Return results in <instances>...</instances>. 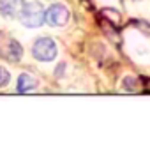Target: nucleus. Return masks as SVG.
I'll list each match as a JSON object with an SVG mask.
<instances>
[{"instance_id":"f257e3e1","label":"nucleus","mask_w":150,"mask_h":152,"mask_svg":"<svg viewBox=\"0 0 150 152\" xmlns=\"http://www.w3.org/2000/svg\"><path fill=\"white\" fill-rule=\"evenodd\" d=\"M18 16H20V21H21L25 27L37 28V27L42 25V21H44V9H42V5H41L39 2L30 0V2L21 4Z\"/></svg>"},{"instance_id":"f03ea898","label":"nucleus","mask_w":150,"mask_h":152,"mask_svg":"<svg viewBox=\"0 0 150 152\" xmlns=\"http://www.w3.org/2000/svg\"><path fill=\"white\" fill-rule=\"evenodd\" d=\"M57 44L51 37H39L32 46V55L41 62H51L57 57Z\"/></svg>"},{"instance_id":"7ed1b4c3","label":"nucleus","mask_w":150,"mask_h":152,"mask_svg":"<svg viewBox=\"0 0 150 152\" xmlns=\"http://www.w3.org/2000/svg\"><path fill=\"white\" fill-rule=\"evenodd\" d=\"M0 55L11 62H18L23 57V48L16 39L0 36Z\"/></svg>"},{"instance_id":"20e7f679","label":"nucleus","mask_w":150,"mask_h":152,"mask_svg":"<svg viewBox=\"0 0 150 152\" xmlns=\"http://www.w3.org/2000/svg\"><path fill=\"white\" fill-rule=\"evenodd\" d=\"M44 20L51 25V27H64L69 20V11L66 5L62 4H53L46 12H44Z\"/></svg>"},{"instance_id":"39448f33","label":"nucleus","mask_w":150,"mask_h":152,"mask_svg":"<svg viewBox=\"0 0 150 152\" xmlns=\"http://www.w3.org/2000/svg\"><path fill=\"white\" fill-rule=\"evenodd\" d=\"M39 85L37 78L32 75H28V73H23V75H20L18 78V83H16V88H18V92H32V90H36Z\"/></svg>"},{"instance_id":"423d86ee","label":"nucleus","mask_w":150,"mask_h":152,"mask_svg":"<svg viewBox=\"0 0 150 152\" xmlns=\"http://www.w3.org/2000/svg\"><path fill=\"white\" fill-rule=\"evenodd\" d=\"M21 0H0V11L5 16H14L20 12Z\"/></svg>"},{"instance_id":"0eeeda50","label":"nucleus","mask_w":150,"mask_h":152,"mask_svg":"<svg viewBox=\"0 0 150 152\" xmlns=\"http://www.w3.org/2000/svg\"><path fill=\"white\" fill-rule=\"evenodd\" d=\"M9 81H11V75H9V71H7L5 67H0V88L7 87Z\"/></svg>"},{"instance_id":"6e6552de","label":"nucleus","mask_w":150,"mask_h":152,"mask_svg":"<svg viewBox=\"0 0 150 152\" xmlns=\"http://www.w3.org/2000/svg\"><path fill=\"white\" fill-rule=\"evenodd\" d=\"M124 88L129 90V92H134L136 90V80L134 78H125L124 80Z\"/></svg>"}]
</instances>
